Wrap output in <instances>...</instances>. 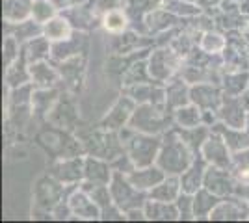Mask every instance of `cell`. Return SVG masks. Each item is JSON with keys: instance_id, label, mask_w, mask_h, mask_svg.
<instances>
[{"instance_id": "obj_23", "label": "cell", "mask_w": 249, "mask_h": 223, "mask_svg": "<svg viewBox=\"0 0 249 223\" xmlns=\"http://www.w3.org/2000/svg\"><path fill=\"white\" fill-rule=\"evenodd\" d=\"M221 201L216 193L207 190L205 186L194 193V220L201 218H210L212 210L216 208V205Z\"/></svg>"}, {"instance_id": "obj_28", "label": "cell", "mask_w": 249, "mask_h": 223, "mask_svg": "<svg viewBox=\"0 0 249 223\" xmlns=\"http://www.w3.org/2000/svg\"><path fill=\"white\" fill-rule=\"evenodd\" d=\"M52 52V45L51 41L41 35V37H34V39H28L26 47H24V58L28 64H36V62H43L47 60Z\"/></svg>"}, {"instance_id": "obj_4", "label": "cell", "mask_w": 249, "mask_h": 223, "mask_svg": "<svg viewBox=\"0 0 249 223\" xmlns=\"http://www.w3.org/2000/svg\"><path fill=\"white\" fill-rule=\"evenodd\" d=\"M128 127L138 130V132H145V134H160L169 127V117L164 114V106L143 103L140 106H136L134 114L130 117Z\"/></svg>"}, {"instance_id": "obj_18", "label": "cell", "mask_w": 249, "mask_h": 223, "mask_svg": "<svg viewBox=\"0 0 249 223\" xmlns=\"http://www.w3.org/2000/svg\"><path fill=\"white\" fill-rule=\"evenodd\" d=\"M182 193V184H180V177L178 175H167L164 181L158 186H155L149 191V197L156 199V201L164 203H175L178 195Z\"/></svg>"}, {"instance_id": "obj_12", "label": "cell", "mask_w": 249, "mask_h": 223, "mask_svg": "<svg viewBox=\"0 0 249 223\" xmlns=\"http://www.w3.org/2000/svg\"><path fill=\"white\" fill-rule=\"evenodd\" d=\"M167 177V173L158 164H153V166H145V168H136L132 170L126 179L130 181L132 186H136L138 190H143V191H151L155 186H158L160 182L164 181Z\"/></svg>"}, {"instance_id": "obj_38", "label": "cell", "mask_w": 249, "mask_h": 223, "mask_svg": "<svg viewBox=\"0 0 249 223\" xmlns=\"http://www.w3.org/2000/svg\"><path fill=\"white\" fill-rule=\"evenodd\" d=\"M180 220H194V193H186L182 191L178 195V199L175 201Z\"/></svg>"}, {"instance_id": "obj_16", "label": "cell", "mask_w": 249, "mask_h": 223, "mask_svg": "<svg viewBox=\"0 0 249 223\" xmlns=\"http://www.w3.org/2000/svg\"><path fill=\"white\" fill-rule=\"evenodd\" d=\"M112 177H114V171L103 158H99V156L84 158V179H86V182L110 184Z\"/></svg>"}, {"instance_id": "obj_26", "label": "cell", "mask_w": 249, "mask_h": 223, "mask_svg": "<svg viewBox=\"0 0 249 223\" xmlns=\"http://www.w3.org/2000/svg\"><path fill=\"white\" fill-rule=\"evenodd\" d=\"M186 80L178 78V80H173L169 82V86L166 87V108H180L192 103L190 101V87L184 84Z\"/></svg>"}, {"instance_id": "obj_2", "label": "cell", "mask_w": 249, "mask_h": 223, "mask_svg": "<svg viewBox=\"0 0 249 223\" xmlns=\"http://www.w3.org/2000/svg\"><path fill=\"white\" fill-rule=\"evenodd\" d=\"M121 145L124 147V153L130 156L136 168H145L156 164V156L162 141L155 134L138 132L128 127V130L121 132Z\"/></svg>"}, {"instance_id": "obj_13", "label": "cell", "mask_w": 249, "mask_h": 223, "mask_svg": "<svg viewBox=\"0 0 249 223\" xmlns=\"http://www.w3.org/2000/svg\"><path fill=\"white\" fill-rule=\"evenodd\" d=\"M207 160L199 153L192 162V166L188 168L182 175H180V184H182V191L186 193H196L197 190L203 188L205 184V175H207Z\"/></svg>"}, {"instance_id": "obj_6", "label": "cell", "mask_w": 249, "mask_h": 223, "mask_svg": "<svg viewBox=\"0 0 249 223\" xmlns=\"http://www.w3.org/2000/svg\"><path fill=\"white\" fill-rule=\"evenodd\" d=\"M180 64L178 52H173L169 49H160L155 51L149 58V74L156 82H166L177 73Z\"/></svg>"}, {"instance_id": "obj_40", "label": "cell", "mask_w": 249, "mask_h": 223, "mask_svg": "<svg viewBox=\"0 0 249 223\" xmlns=\"http://www.w3.org/2000/svg\"><path fill=\"white\" fill-rule=\"evenodd\" d=\"M164 10L171 11V13H182V15H196L199 13V8L194 4H188L184 0H167Z\"/></svg>"}, {"instance_id": "obj_3", "label": "cell", "mask_w": 249, "mask_h": 223, "mask_svg": "<svg viewBox=\"0 0 249 223\" xmlns=\"http://www.w3.org/2000/svg\"><path fill=\"white\" fill-rule=\"evenodd\" d=\"M110 191L112 199L117 208H121L124 214L134 210V208H143L147 203V195L143 190H138L136 186L130 184L126 175L121 171H114V177L110 182Z\"/></svg>"}, {"instance_id": "obj_19", "label": "cell", "mask_w": 249, "mask_h": 223, "mask_svg": "<svg viewBox=\"0 0 249 223\" xmlns=\"http://www.w3.org/2000/svg\"><path fill=\"white\" fill-rule=\"evenodd\" d=\"M145 220H158V222H173V220H180V214L177 208L175 203H164L156 201V199H147L145 206Z\"/></svg>"}, {"instance_id": "obj_32", "label": "cell", "mask_w": 249, "mask_h": 223, "mask_svg": "<svg viewBox=\"0 0 249 223\" xmlns=\"http://www.w3.org/2000/svg\"><path fill=\"white\" fill-rule=\"evenodd\" d=\"M203 114H205V112H203L197 104L188 103V104L175 110V123L180 128L199 127V125H201V119H203Z\"/></svg>"}, {"instance_id": "obj_44", "label": "cell", "mask_w": 249, "mask_h": 223, "mask_svg": "<svg viewBox=\"0 0 249 223\" xmlns=\"http://www.w3.org/2000/svg\"><path fill=\"white\" fill-rule=\"evenodd\" d=\"M197 4H201V6H210V4H216L218 0H196Z\"/></svg>"}, {"instance_id": "obj_39", "label": "cell", "mask_w": 249, "mask_h": 223, "mask_svg": "<svg viewBox=\"0 0 249 223\" xmlns=\"http://www.w3.org/2000/svg\"><path fill=\"white\" fill-rule=\"evenodd\" d=\"M147 76H151L149 67H145V64H134L132 67H128L126 73H124V84H140V82L145 80Z\"/></svg>"}, {"instance_id": "obj_42", "label": "cell", "mask_w": 249, "mask_h": 223, "mask_svg": "<svg viewBox=\"0 0 249 223\" xmlns=\"http://www.w3.org/2000/svg\"><path fill=\"white\" fill-rule=\"evenodd\" d=\"M124 0H97V6L101 10H112V8H123Z\"/></svg>"}, {"instance_id": "obj_10", "label": "cell", "mask_w": 249, "mask_h": 223, "mask_svg": "<svg viewBox=\"0 0 249 223\" xmlns=\"http://www.w3.org/2000/svg\"><path fill=\"white\" fill-rule=\"evenodd\" d=\"M51 175L54 179L71 186L84 179V160L80 156H71V158H60L54 162L51 168Z\"/></svg>"}, {"instance_id": "obj_25", "label": "cell", "mask_w": 249, "mask_h": 223, "mask_svg": "<svg viewBox=\"0 0 249 223\" xmlns=\"http://www.w3.org/2000/svg\"><path fill=\"white\" fill-rule=\"evenodd\" d=\"M58 103V91L52 87H39L32 93V110L39 116H49L54 104Z\"/></svg>"}, {"instance_id": "obj_20", "label": "cell", "mask_w": 249, "mask_h": 223, "mask_svg": "<svg viewBox=\"0 0 249 223\" xmlns=\"http://www.w3.org/2000/svg\"><path fill=\"white\" fill-rule=\"evenodd\" d=\"M76 110H74L71 101H63L58 99V103L54 104V108L51 110V114L47 116V119L51 121L54 127L58 128H71L76 123Z\"/></svg>"}, {"instance_id": "obj_14", "label": "cell", "mask_w": 249, "mask_h": 223, "mask_svg": "<svg viewBox=\"0 0 249 223\" xmlns=\"http://www.w3.org/2000/svg\"><path fill=\"white\" fill-rule=\"evenodd\" d=\"M203 186H205L207 190L212 191V193H216L218 197L231 195V193H234V190H236L234 181L231 179V175L227 173V170L218 168V166H210L207 170L205 184H203Z\"/></svg>"}, {"instance_id": "obj_35", "label": "cell", "mask_w": 249, "mask_h": 223, "mask_svg": "<svg viewBox=\"0 0 249 223\" xmlns=\"http://www.w3.org/2000/svg\"><path fill=\"white\" fill-rule=\"evenodd\" d=\"M56 6L54 2H49V0H36L32 4V17L36 19L37 22H47L49 19L56 17Z\"/></svg>"}, {"instance_id": "obj_36", "label": "cell", "mask_w": 249, "mask_h": 223, "mask_svg": "<svg viewBox=\"0 0 249 223\" xmlns=\"http://www.w3.org/2000/svg\"><path fill=\"white\" fill-rule=\"evenodd\" d=\"M201 49L208 54H216L221 52L225 49V39L219 35V34L207 32L203 35V41H201Z\"/></svg>"}, {"instance_id": "obj_24", "label": "cell", "mask_w": 249, "mask_h": 223, "mask_svg": "<svg viewBox=\"0 0 249 223\" xmlns=\"http://www.w3.org/2000/svg\"><path fill=\"white\" fill-rule=\"evenodd\" d=\"M246 212V205H242L240 199H227L216 205V208L210 214V220H244Z\"/></svg>"}, {"instance_id": "obj_41", "label": "cell", "mask_w": 249, "mask_h": 223, "mask_svg": "<svg viewBox=\"0 0 249 223\" xmlns=\"http://www.w3.org/2000/svg\"><path fill=\"white\" fill-rule=\"evenodd\" d=\"M34 22H36V19L34 21H22L19 22V30H17V39H34L36 37V34L37 32H34Z\"/></svg>"}, {"instance_id": "obj_31", "label": "cell", "mask_w": 249, "mask_h": 223, "mask_svg": "<svg viewBox=\"0 0 249 223\" xmlns=\"http://www.w3.org/2000/svg\"><path fill=\"white\" fill-rule=\"evenodd\" d=\"M30 80V69L26 67V58L24 56L19 58L15 64H11L10 67H6V84L10 89L21 87Z\"/></svg>"}, {"instance_id": "obj_29", "label": "cell", "mask_w": 249, "mask_h": 223, "mask_svg": "<svg viewBox=\"0 0 249 223\" xmlns=\"http://www.w3.org/2000/svg\"><path fill=\"white\" fill-rule=\"evenodd\" d=\"M214 130L223 136V139L227 141L229 149H231L232 153H238V151H244V149L249 147V134L248 132H242V128L216 125Z\"/></svg>"}, {"instance_id": "obj_15", "label": "cell", "mask_w": 249, "mask_h": 223, "mask_svg": "<svg viewBox=\"0 0 249 223\" xmlns=\"http://www.w3.org/2000/svg\"><path fill=\"white\" fill-rule=\"evenodd\" d=\"M190 101L194 104H197L203 112L219 110V106L223 104L219 89L210 84H197L194 87H190Z\"/></svg>"}, {"instance_id": "obj_43", "label": "cell", "mask_w": 249, "mask_h": 223, "mask_svg": "<svg viewBox=\"0 0 249 223\" xmlns=\"http://www.w3.org/2000/svg\"><path fill=\"white\" fill-rule=\"evenodd\" d=\"M234 193H236L238 197H242L244 205H248L249 206V182H246V186H242V188H236Z\"/></svg>"}, {"instance_id": "obj_21", "label": "cell", "mask_w": 249, "mask_h": 223, "mask_svg": "<svg viewBox=\"0 0 249 223\" xmlns=\"http://www.w3.org/2000/svg\"><path fill=\"white\" fill-rule=\"evenodd\" d=\"M43 35L49 39L51 43H58V41H65L71 37L73 34V26L67 17H52L47 22H43Z\"/></svg>"}, {"instance_id": "obj_33", "label": "cell", "mask_w": 249, "mask_h": 223, "mask_svg": "<svg viewBox=\"0 0 249 223\" xmlns=\"http://www.w3.org/2000/svg\"><path fill=\"white\" fill-rule=\"evenodd\" d=\"M178 134L182 136V139L186 141V145L192 149L196 154L201 153V147H203L205 139L210 136L208 128H205L203 125H199V127H192V128H182V130H178Z\"/></svg>"}, {"instance_id": "obj_34", "label": "cell", "mask_w": 249, "mask_h": 223, "mask_svg": "<svg viewBox=\"0 0 249 223\" xmlns=\"http://www.w3.org/2000/svg\"><path fill=\"white\" fill-rule=\"evenodd\" d=\"M147 26H149V30L151 32H160V30H166V28H169L173 22H175V15L169 11L167 13V10L164 11H151L149 15H147Z\"/></svg>"}, {"instance_id": "obj_1", "label": "cell", "mask_w": 249, "mask_h": 223, "mask_svg": "<svg viewBox=\"0 0 249 223\" xmlns=\"http://www.w3.org/2000/svg\"><path fill=\"white\" fill-rule=\"evenodd\" d=\"M196 153L186 145V141L178 134V130H169L158 151L156 164L166 171L167 175H182L192 166Z\"/></svg>"}, {"instance_id": "obj_11", "label": "cell", "mask_w": 249, "mask_h": 223, "mask_svg": "<svg viewBox=\"0 0 249 223\" xmlns=\"http://www.w3.org/2000/svg\"><path fill=\"white\" fill-rule=\"evenodd\" d=\"M67 201L71 206V216H76L78 220H101L103 218V210L84 188L73 191Z\"/></svg>"}, {"instance_id": "obj_22", "label": "cell", "mask_w": 249, "mask_h": 223, "mask_svg": "<svg viewBox=\"0 0 249 223\" xmlns=\"http://www.w3.org/2000/svg\"><path fill=\"white\" fill-rule=\"evenodd\" d=\"M28 69H30L32 84L37 86V87H52V86L60 80V73L52 65H49L47 60L30 64Z\"/></svg>"}, {"instance_id": "obj_30", "label": "cell", "mask_w": 249, "mask_h": 223, "mask_svg": "<svg viewBox=\"0 0 249 223\" xmlns=\"http://www.w3.org/2000/svg\"><path fill=\"white\" fill-rule=\"evenodd\" d=\"M128 26V13L123 8H112L103 13V28L110 34H123Z\"/></svg>"}, {"instance_id": "obj_37", "label": "cell", "mask_w": 249, "mask_h": 223, "mask_svg": "<svg viewBox=\"0 0 249 223\" xmlns=\"http://www.w3.org/2000/svg\"><path fill=\"white\" fill-rule=\"evenodd\" d=\"M19 39L15 35H8L4 39V65L10 67L11 64H15L19 60Z\"/></svg>"}, {"instance_id": "obj_9", "label": "cell", "mask_w": 249, "mask_h": 223, "mask_svg": "<svg viewBox=\"0 0 249 223\" xmlns=\"http://www.w3.org/2000/svg\"><path fill=\"white\" fill-rule=\"evenodd\" d=\"M134 99L132 97H121L112 106V110L103 117V121H101L103 130H119V128H124V125L130 123V117L134 114Z\"/></svg>"}, {"instance_id": "obj_8", "label": "cell", "mask_w": 249, "mask_h": 223, "mask_svg": "<svg viewBox=\"0 0 249 223\" xmlns=\"http://www.w3.org/2000/svg\"><path fill=\"white\" fill-rule=\"evenodd\" d=\"M82 143L86 151H89L93 156L99 158H117L121 156V149L115 139L114 134H106V132H89L82 136Z\"/></svg>"}, {"instance_id": "obj_27", "label": "cell", "mask_w": 249, "mask_h": 223, "mask_svg": "<svg viewBox=\"0 0 249 223\" xmlns=\"http://www.w3.org/2000/svg\"><path fill=\"white\" fill-rule=\"evenodd\" d=\"M219 117L227 123L229 127L234 128H244L246 127V114H244V108L238 101L234 99H227L223 101V104L219 106Z\"/></svg>"}, {"instance_id": "obj_17", "label": "cell", "mask_w": 249, "mask_h": 223, "mask_svg": "<svg viewBox=\"0 0 249 223\" xmlns=\"http://www.w3.org/2000/svg\"><path fill=\"white\" fill-rule=\"evenodd\" d=\"M126 93H128V97H132L138 104L151 103V104H158V106H166V89L153 87L151 84H145V82L132 84L126 89Z\"/></svg>"}, {"instance_id": "obj_7", "label": "cell", "mask_w": 249, "mask_h": 223, "mask_svg": "<svg viewBox=\"0 0 249 223\" xmlns=\"http://www.w3.org/2000/svg\"><path fill=\"white\" fill-rule=\"evenodd\" d=\"M201 154L205 156V160L210 166H218V168H223V170L232 166L231 149H229L227 141L223 139V136L216 130H212L210 136L205 139V143L201 147Z\"/></svg>"}, {"instance_id": "obj_5", "label": "cell", "mask_w": 249, "mask_h": 223, "mask_svg": "<svg viewBox=\"0 0 249 223\" xmlns=\"http://www.w3.org/2000/svg\"><path fill=\"white\" fill-rule=\"evenodd\" d=\"M65 184L54 179L52 175L41 177L34 186V205L37 210L45 214H52L54 208L63 201V193H65Z\"/></svg>"}]
</instances>
